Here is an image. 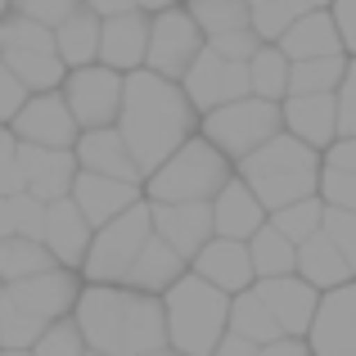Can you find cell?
Listing matches in <instances>:
<instances>
[{
	"label": "cell",
	"mask_w": 356,
	"mask_h": 356,
	"mask_svg": "<svg viewBox=\"0 0 356 356\" xmlns=\"http://www.w3.org/2000/svg\"><path fill=\"white\" fill-rule=\"evenodd\" d=\"M41 334H45V325L36 321V316H27L23 307L0 289V352H32Z\"/></svg>",
	"instance_id": "37"
},
{
	"label": "cell",
	"mask_w": 356,
	"mask_h": 356,
	"mask_svg": "<svg viewBox=\"0 0 356 356\" xmlns=\"http://www.w3.org/2000/svg\"><path fill=\"white\" fill-rule=\"evenodd\" d=\"M90 235L95 230L86 226V217H81L77 208H72V199H59L45 208V252L54 257V266L63 270H81V261H86V248H90Z\"/></svg>",
	"instance_id": "22"
},
{
	"label": "cell",
	"mask_w": 356,
	"mask_h": 356,
	"mask_svg": "<svg viewBox=\"0 0 356 356\" xmlns=\"http://www.w3.org/2000/svg\"><path fill=\"white\" fill-rule=\"evenodd\" d=\"M5 293L14 298L27 316H36L41 325H54V321H68L72 316V307H77V298H81V275L54 266V270H45V275L23 280V284H9Z\"/></svg>",
	"instance_id": "13"
},
{
	"label": "cell",
	"mask_w": 356,
	"mask_h": 356,
	"mask_svg": "<svg viewBox=\"0 0 356 356\" xmlns=\"http://www.w3.org/2000/svg\"><path fill=\"white\" fill-rule=\"evenodd\" d=\"M252 293L261 298V307L270 312V321L280 325L284 339H307L316 321V307H321V293L312 284H302L298 275H284V280H261L252 284Z\"/></svg>",
	"instance_id": "16"
},
{
	"label": "cell",
	"mask_w": 356,
	"mask_h": 356,
	"mask_svg": "<svg viewBox=\"0 0 356 356\" xmlns=\"http://www.w3.org/2000/svg\"><path fill=\"white\" fill-rule=\"evenodd\" d=\"M0 356H32V352H0Z\"/></svg>",
	"instance_id": "57"
},
{
	"label": "cell",
	"mask_w": 356,
	"mask_h": 356,
	"mask_svg": "<svg viewBox=\"0 0 356 356\" xmlns=\"http://www.w3.org/2000/svg\"><path fill=\"white\" fill-rule=\"evenodd\" d=\"M176 86L185 90L190 108L203 118V113H212V108H226V104H235V99H248V72H243V63H226L203 45V54L190 63V72H185Z\"/></svg>",
	"instance_id": "10"
},
{
	"label": "cell",
	"mask_w": 356,
	"mask_h": 356,
	"mask_svg": "<svg viewBox=\"0 0 356 356\" xmlns=\"http://www.w3.org/2000/svg\"><path fill=\"white\" fill-rule=\"evenodd\" d=\"M261 226H266V208L252 199V190L239 181V176H230L226 190L212 199V239L248 243Z\"/></svg>",
	"instance_id": "21"
},
{
	"label": "cell",
	"mask_w": 356,
	"mask_h": 356,
	"mask_svg": "<svg viewBox=\"0 0 356 356\" xmlns=\"http://www.w3.org/2000/svg\"><path fill=\"white\" fill-rule=\"evenodd\" d=\"M257 356H312V352H307L302 339H275L266 348H257Z\"/></svg>",
	"instance_id": "50"
},
{
	"label": "cell",
	"mask_w": 356,
	"mask_h": 356,
	"mask_svg": "<svg viewBox=\"0 0 356 356\" xmlns=\"http://www.w3.org/2000/svg\"><path fill=\"white\" fill-rule=\"evenodd\" d=\"M199 54H203V32L194 27V18H190V9H185V5H176V9H167V14L149 18L145 68L154 72V77L181 81Z\"/></svg>",
	"instance_id": "8"
},
{
	"label": "cell",
	"mask_w": 356,
	"mask_h": 356,
	"mask_svg": "<svg viewBox=\"0 0 356 356\" xmlns=\"http://www.w3.org/2000/svg\"><path fill=\"white\" fill-rule=\"evenodd\" d=\"M298 5H302V9H330L334 0H298Z\"/></svg>",
	"instance_id": "54"
},
{
	"label": "cell",
	"mask_w": 356,
	"mask_h": 356,
	"mask_svg": "<svg viewBox=\"0 0 356 356\" xmlns=\"http://www.w3.org/2000/svg\"><path fill=\"white\" fill-rule=\"evenodd\" d=\"M190 275H199L203 284L221 289L226 298L235 293H248L257 280H252V261H248V248L243 243H230V239H208L199 252L190 257Z\"/></svg>",
	"instance_id": "19"
},
{
	"label": "cell",
	"mask_w": 356,
	"mask_h": 356,
	"mask_svg": "<svg viewBox=\"0 0 356 356\" xmlns=\"http://www.w3.org/2000/svg\"><path fill=\"white\" fill-rule=\"evenodd\" d=\"M14 239V212H9V199H0V243Z\"/></svg>",
	"instance_id": "53"
},
{
	"label": "cell",
	"mask_w": 356,
	"mask_h": 356,
	"mask_svg": "<svg viewBox=\"0 0 356 356\" xmlns=\"http://www.w3.org/2000/svg\"><path fill=\"white\" fill-rule=\"evenodd\" d=\"M9 9H14V14H23L27 23L54 32V27H63L81 9V0H9Z\"/></svg>",
	"instance_id": "38"
},
{
	"label": "cell",
	"mask_w": 356,
	"mask_h": 356,
	"mask_svg": "<svg viewBox=\"0 0 356 356\" xmlns=\"http://www.w3.org/2000/svg\"><path fill=\"white\" fill-rule=\"evenodd\" d=\"M321 221H325V203L321 199H302V203H289V208L270 212L266 226L298 248V243H307L312 235H321Z\"/></svg>",
	"instance_id": "36"
},
{
	"label": "cell",
	"mask_w": 356,
	"mask_h": 356,
	"mask_svg": "<svg viewBox=\"0 0 356 356\" xmlns=\"http://www.w3.org/2000/svg\"><path fill=\"white\" fill-rule=\"evenodd\" d=\"M9 212H14V235L18 239L41 243V235H45V203L41 199H32V194H14V199H9Z\"/></svg>",
	"instance_id": "42"
},
{
	"label": "cell",
	"mask_w": 356,
	"mask_h": 356,
	"mask_svg": "<svg viewBox=\"0 0 356 356\" xmlns=\"http://www.w3.org/2000/svg\"><path fill=\"white\" fill-rule=\"evenodd\" d=\"M154 239H163L176 257H190L212 239V203H149Z\"/></svg>",
	"instance_id": "14"
},
{
	"label": "cell",
	"mask_w": 356,
	"mask_h": 356,
	"mask_svg": "<svg viewBox=\"0 0 356 356\" xmlns=\"http://www.w3.org/2000/svg\"><path fill=\"white\" fill-rule=\"evenodd\" d=\"M280 122H284V136H293L298 145L325 149L339 140V108H334V95H289L280 104Z\"/></svg>",
	"instance_id": "20"
},
{
	"label": "cell",
	"mask_w": 356,
	"mask_h": 356,
	"mask_svg": "<svg viewBox=\"0 0 356 356\" xmlns=\"http://www.w3.org/2000/svg\"><path fill=\"white\" fill-rule=\"evenodd\" d=\"M9 14V0H0V18H5Z\"/></svg>",
	"instance_id": "56"
},
{
	"label": "cell",
	"mask_w": 356,
	"mask_h": 356,
	"mask_svg": "<svg viewBox=\"0 0 356 356\" xmlns=\"http://www.w3.org/2000/svg\"><path fill=\"white\" fill-rule=\"evenodd\" d=\"M230 176H235V163H226L208 140L194 136L140 190H145V203H212Z\"/></svg>",
	"instance_id": "5"
},
{
	"label": "cell",
	"mask_w": 356,
	"mask_h": 356,
	"mask_svg": "<svg viewBox=\"0 0 356 356\" xmlns=\"http://www.w3.org/2000/svg\"><path fill=\"white\" fill-rule=\"evenodd\" d=\"M334 108H339V140H356V59H348V72L334 90Z\"/></svg>",
	"instance_id": "43"
},
{
	"label": "cell",
	"mask_w": 356,
	"mask_h": 356,
	"mask_svg": "<svg viewBox=\"0 0 356 356\" xmlns=\"http://www.w3.org/2000/svg\"><path fill=\"white\" fill-rule=\"evenodd\" d=\"M293 275L302 280V284H312L316 293H330V289H343V284H352V270H348V261H343V257H339V248H334V243L325 239V230H321V235H312L307 243H298Z\"/></svg>",
	"instance_id": "26"
},
{
	"label": "cell",
	"mask_w": 356,
	"mask_h": 356,
	"mask_svg": "<svg viewBox=\"0 0 356 356\" xmlns=\"http://www.w3.org/2000/svg\"><path fill=\"white\" fill-rule=\"evenodd\" d=\"M86 356H99V352H86Z\"/></svg>",
	"instance_id": "58"
},
{
	"label": "cell",
	"mask_w": 356,
	"mask_h": 356,
	"mask_svg": "<svg viewBox=\"0 0 356 356\" xmlns=\"http://www.w3.org/2000/svg\"><path fill=\"white\" fill-rule=\"evenodd\" d=\"M248 261H252V280H284V275H293V261H298V248L289 243L284 235H275L270 226H261L257 235H252L248 243Z\"/></svg>",
	"instance_id": "31"
},
{
	"label": "cell",
	"mask_w": 356,
	"mask_h": 356,
	"mask_svg": "<svg viewBox=\"0 0 356 356\" xmlns=\"http://www.w3.org/2000/svg\"><path fill=\"white\" fill-rule=\"evenodd\" d=\"M5 131L18 140V145H32V149H68V154H72V145H77V136H81L59 90H54V95H32L23 108H18V118L9 122Z\"/></svg>",
	"instance_id": "11"
},
{
	"label": "cell",
	"mask_w": 356,
	"mask_h": 356,
	"mask_svg": "<svg viewBox=\"0 0 356 356\" xmlns=\"http://www.w3.org/2000/svg\"><path fill=\"white\" fill-rule=\"evenodd\" d=\"M131 5H136V9H140L145 18H154V14H167V9L185 5V0H131Z\"/></svg>",
	"instance_id": "52"
},
{
	"label": "cell",
	"mask_w": 356,
	"mask_h": 356,
	"mask_svg": "<svg viewBox=\"0 0 356 356\" xmlns=\"http://www.w3.org/2000/svg\"><path fill=\"white\" fill-rule=\"evenodd\" d=\"M54 54L63 68H90L99 54V18L90 9H77L63 27H54Z\"/></svg>",
	"instance_id": "28"
},
{
	"label": "cell",
	"mask_w": 356,
	"mask_h": 356,
	"mask_svg": "<svg viewBox=\"0 0 356 356\" xmlns=\"http://www.w3.org/2000/svg\"><path fill=\"white\" fill-rule=\"evenodd\" d=\"M302 343L312 356H356V280L321 293L316 321Z\"/></svg>",
	"instance_id": "12"
},
{
	"label": "cell",
	"mask_w": 356,
	"mask_h": 356,
	"mask_svg": "<svg viewBox=\"0 0 356 356\" xmlns=\"http://www.w3.org/2000/svg\"><path fill=\"white\" fill-rule=\"evenodd\" d=\"M63 104H68L77 131H104L118 122V108H122V77L99 63L90 68H72L59 86Z\"/></svg>",
	"instance_id": "9"
},
{
	"label": "cell",
	"mask_w": 356,
	"mask_h": 356,
	"mask_svg": "<svg viewBox=\"0 0 356 356\" xmlns=\"http://www.w3.org/2000/svg\"><path fill=\"white\" fill-rule=\"evenodd\" d=\"M68 199H72V208L86 217V226L99 230V226H108V221H118L122 212L136 208V203L145 199V190H140V185H127V181H108V176L77 172Z\"/></svg>",
	"instance_id": "17"
},
{
	"label": "cell",
	"mask_w": 356,
	"mask_h": 356,
	"mask_svg": "<svg viewBox=\"0 0 356 356\" xmlns=\"http://www.w3.org/2000/svg\"><path fill=\"white\" fill-rule=\"evenodd\" d=\"M343 72H348V54H339V59H312V63H289V95H334Z\"/></svg>",
	"instance_id": "35"
},
{
	"label": "cell",
	"mask_w": 356,
	"mask_h": 356,
	"mask_svg": "<svg viewBox=\"0 0 356 356\" xmlns=\"http://www.w3.org/2000/svg\"><path fill=\"white\" fill-rule=\"evenodd\" d=\"M145 50H149V18L140 9L99 23V54H95L99 68L118 72V77H131V72L145 68Z\"/></svg>",
	"instance_id": "18"
},
{
	"label": "cell",
	"mask_w": 356,
	"mask_h": 356,
	"mask_svg": "<svg viewBox=\"0 0 356 356\" xmlns=\"http://www.w3.org/2000/svg\"><path fill=\"white\" fill-rule=\"evenodd\" d=\"M145 356H181V352H172V348H158V352H145Z\"/></svg>",
	"instance_id": "55"
},
{
	"label": "cell",
	"mask_w": 356,
	"mask_h": 356,
	"mask_svg": "<svg viewBox=\"0 0 356 356\" xmlns=\"http://www.w3.org/2000/svg\"><path fill=\"white\" fill-rule=\"evenodd\" d=\"M226 334H235V339L243 343H252V348H266V343H275V339H284L280 334V325L270 321V312L261 307V298L252 293H235L230 298V325H226Z\"/></svg>",
	"instance_id": "30"
},
{
	"label": "cell",
	"mask_w": 356,
	"mask_h": 356,
	"mask_svg": "<svg viewBox=\"0 0 356 356\" xmlns=\"http://www.w3.org/2000/svg\"><path fill=\"white\" fill-rule=\"evenodd\" d=\"M154 235V221H149V203L140 199L131 212H122L118 221L99 226L90 235L86 261H81V284H122V275L131 270V261L140 257V248Z\"/></svg>",
	"instance_id": "7"
},
{
	"label": "cell",
	"mask_w": 356,
	"mask_h": 356,
	"mask_svg": "<svg viewBox=\"0 0 356 356\" xmlns=\"http://www.w3.org/2000/svg\"><path fill=\"white\" fill-rule=\"evenodd\" d=\"M54 270V257L45 252V243H32V239H5L0 243V284H23L32 275H45Z\"/></svg>",
	"instance_id": "32"
},
{
	"label": "cell",
	"mask_w": 356,
	"mask_h": 356,
	"mask_svg": "<svg viewBox=\"0 0 356 356\" xmlns=\"http://www.w3.org/2000/svg\"><path fill=\"white\" fill-rule=\"evenodd\" d=\"M330 18H334V27H339L343 54L356 59V0H334V5H330Z\"/></svg>",
	"instance_id": "47"
},
{
	"label": "cell",
	"mask_w": 356,
	"mask_h": 356,
	"mask_svg": "<svg viewBox=\"0 0 356 356\" xmlns=\"http://www.w3.org/2000/svg\"><path fill=\"white\" fill-rule=\"evenodd\" d=\"M72 325H77L86 352L99 356H145L167 348L163 298L131 293L122 284H81Z\"/></svg>",
	"instance_id": "2"
},
{
	"label": "cell",
	"mask_w": 356,
	"mask_h": 356,
	"mask_svg": "<svg viewBox=\"0 0 356 356\" xmlns=\"http://www.w3.org/2000/svg\"><path fill=\"white\" fill-rule=\"evenodd\" d=\"M316 199H321L325 208H334V212H356V176L321 167V185H316Z\"/></svg>",
	"instance_id": "41"
},
{
	"label": "cell",
	"mask_w": 356,
	"mask_h": 356,
	"mask_svg": "<svg viewBox=\"0 0 356 356\" xmlns=\"http://www.w3.org/2000/svg\"><path fill=\"white\" fill-rule=\"evenodd\" d=\"M185 270H190V266H185V257H176L163 239L149 235V243L140 248V257L131 261V270L122 275V289H131V293H149V298H163L167 289L185 275Z\"/></svg>",
	"instance_id": "25"
},
{
	"label": "cell",
	"mask_w": 356,
	"mask_h": 356,
	"mask_svg": "<svg viewBox=\"0 0 356 356\" xmlns=\"http://www.w3.org/2000/svg\"><path fill=\"white\" fill-rule=\"evenodd\" d=\"M23 194V176H18V145L14 136H0V199H14Z\"/></svg>",
	"instance_id": "45"
},
{
	"label": "cell",
	"mask_w": 356,
	"mask_h": 356,
	"mask_svg": "<svg viewBox=\"0 0 356 356\" xmlns=\"http://www.w3.org/2000/svg\"><path fill=\"white\" fill-rule=\"evenodd\" d=\"M0 63L23 81L27 95H54L63 86V77H68V68L59 63L54 50H9V54H0Z\"/></svg>",
	"instance_id": "27"
},
{
	"label": "cell",
	"mask_w": 356,
	"mask_h": 356,
	"mask_svg": "<svg viewBox=\"0 0 356 356\" xmlns=\"http://www.w3.org/2000/svg\"><path fill=\"white\" fill-rule=\"evenodd\" d=\"M72 158H77V172H90V176H108V181H127V185H145L131 163L127 145H122L118 127H104V131H81L77 145H72Z\"/></svg>",
	"instance_id": "23"
},
{
	"label": "cell",
	"mask_w": 356,
	"mask_h": 356,
	"mask_svg": "<svg viewBox=\"0 0 356 356\" xmlns=\"http://www.w3.org/2000/svg\"><path fill=\"white\" fill-rule=\"evenodd\" d=\"M226 325H230V298L221 289L203 284L190 270L163 293V330L172 352L212 356V348L226 339Z\"/></svg>",
	"instance_id": "4"
},
{
	"label": "cell",
	"mask_w": 356,
	"mask_h": 356,
	"mask_svg": "<svg viewBox=\"0 0 356 356\" xmlns=\"http://www.w3.org/2000/svg\"><path fill=\"white\" fill-rule=\"evenodd\" d=\"M280 131H284L280 104H266V99H252V95L199 118V140H208L226 163H243L261 145H270Z\"/></svg>",
	"instance_id": "6"
},
{
	"label": "cell",
	"mask_w": 356,
	"mask_h": 356,
	"mask_svg": "<svg viewBox=\"0 0 356 356\" xmlns=\"http://www.w3.org/2000/svg\"><path fill=\"white\" fill-rule=\"evenodd\" d=\"M185 9H190L194 27L203 32V41H212V36H230V32H252L243 0H185Z\"/></svg>",
	"instance_id": "33"
},
{
	"label": "cell",
	"mask_w": 356,
	"mask_h": 356,
	"mask_svg": "<svg viewBox=\"0 0 356 356\" xmlns=\"http://www.w3.org/2000/svg\"><path fill=\"white\" fill-rule=\"evenodd\" d=\"M321 230H325V239L339 248V257L348 261V270H352V280H356V212H334V208H325Z\"/></svg>",
	"instance_id": "39"
},
{
	"label": "cell",
	"mask_w": 356,
	"mask_h": 356,
	"mask_svg": "<svg viewBox=\"0 0 356 356\" xmlns=\"http://www.w3.org/2000/svg\"><path fill=\"white\" fill-rule=\"evenodd\" d=\"M18 176H23V194H32V199H41L45 208H50V203L68 199L72 181H77V158H72L68 149L18 145Z\"/></svg>",
	"instance_id": "15"
},
{
	"label": "cell",
	"mask_w": 356,
	"mask_h": 356,
	"mask_svg": "<svg viewBox=\"0 0 356 356\" xmlns=\"http://www.w3.org/2000/svg\"><path fill=\"white\" fill-rule=\"evenodd\" d=\"M113 127L127 145L131 163H136L140 181H149L185 140L199 136V113L190 108V99L176 81L140 68L131 77H122V108Z\"/></svg>",
	"instance_id": "1"
},
{
	"label": "cell",
	"mask_w": 356,
	"mask_h": 356,
	"mask_svg": "<svg viewBox=\"0 0 356 356\" xmlns=\"http://www.w3.org/2000/svg\"><path fill=\"white\" fill-rule=\"evenodd\" d=\"M32 356H86V343H81V334H77V325H72V316H68V321L45 325V334L36 339Z\"/></svg>",
	"instance_id": "40"
},
{
	"label": "cell",
	"mask_w": 356,
	"mask_h": 356,
	"mask_svg": "<svg viewBox=\"0 0 356 356\" xmlns=\"http://www.w3.org/2000/svg\"><path fill=\"white\" fill-rule=\"evenodd\" d=\"M0 289H5V284H0Z\"/></svg>",
	"instance_id": "60"
},
{
	"label": "cell",
	"mask_w": 356,
	"mask_h": 356,
	"mask_svg": "<svg viewBox=\"0 0 356 356\" xmlns=\"http://www.w3.org/2000/svg\"><path fill=\"white\" fill-rule=\"evenodd\" d=\"M203 45H208L217 59H226V63H248L261 41L252 32H230V36H212V41H203Z\"/></svg>",
	"instance_id": "44"
},
{
	"label": "cell",
	"mask_w": 356,
	"mask_h": 356,
	"mask_svg": "<svg viewBox=\"0 0 356 356\" xmlns=\"http://www.w3.org/2000/svg\"><path fill=\"white\" fill-rule=\"evenodd\" d=\"M243 72H248V95L252 99L284 104V95H289V59L275 50V45H257V54L243 63Z\"/></svg>",
	"instance_id": "29"
},
{
	"label": "cell",
	"mask_w": 356,
	"mask_h": 356,
	"mask_svg": "<svg viewBox=\"0 0 356 356\" xmlns=\"http://www.w3.org/2000/svg\"><path fill=\"white\" fill-rule=\"evenodd\" d=\"M212 356H257V348H252V343H243V339H235V334H226V339L212 348Z\"/></svg>",
	"instance_id": "51"
},
{
	"label": "cell",
	"mask_w": 356,
	"mask_h": 356,
	"mask_svg": "<svg viewBox=\"0 0 356 356\" xmlns=\"http://www.w3.org/2000/svg\"><path fill=\"white\" fill-rule=\"evenodd\" d=\"M243 9H248V27L261 45H275L280 36L307 14L298 0H243Z\"/></svg>",
	"instance_id": "34"
},
{
	"label": "cell",
	"mask_w": 356,
	"mask_h": 356,
	"mask_svg": "<svg viewBox=\"0 0 356 356\" xmlns=\"http://www.w3.org/2000/svg\"><path fill=\"white\" fill-rule=\"evenodd\" d=\"M275 50L284 54L289 63H312V59H339L343 41H339V27H334L330 9H307V14L275 41Z\"/></svg>",
	"instance_id": "24"
},
{
	"label": "cell",
	"mask_w": 356,
	"mask_h": 356,
	"mask_svg": "<svg viewBox=\"0 0 356 356\" xmlns=\"http://www.w3.org/2000/svg\"><path fill=\"white\" fill-rule=\"evenodd\" d=\"M321 167H330V172H348V176H356V140H334V145L321 154Z\"/></svg>",
	"instance_id": "48"
},
{
	"label": "cell",
	"mask_w": 356,
	"mask_h": 356,
	"mask_svg": "<svg viewBox=\"0 0 356 356\" xmlns=\"http://www.w3.org/2000/svg\"><path fill=\"white\" fill-rule=\"evenodd\" d=\"M0 136H5V127H0Z\"/></svg>",
	"instance_id": "59"
},
{
	"label": "cell",
	"mask_w": 356,
	"mask_h": 356,
	"mask_svg": "<svg viewBox=\"0 0 356 356\" xmlns=\"http://www.w3.org/2000/svg\"><path fill=\"white\" fill-rule=\"evenodd\" d=\"M27 99H32V95L23 90V81H18L14 72L0 63V127H9V122L18 118V108H23Z\"/></svg>",
	"instance_id": "46"
},
{
	"label": "cell",
	"mask_w": 356,
	"mask_h": 356,
	"mask_svg": "<svg viewBox=\"0 0 356 356\" xmlns=\"http://www.w3.org/2000/svg\"><path fill=\"white\" fill-rule=\"evenodd\" d=\"M81 9H90L99 23H108V18H122V14H136V5H131V0H81Z\"/></svg>",
	"instance_id": "49"
},
{
	"label": "cell",
	"mask_w": 356,
	"mask_h": 356,
	"mask_svg": "<svg viewBox=\"0 0 356 356\" xmlns=\"http://www.w3.org/2000/svg\"><path fill=\"white\" fill-rule=\"evenodd\" d=\"M235 176L252 190V199L270 212L289 208V203L316 199V185H321V154L307 145H298L293 136L280 131L270 145H261L257 154H248L243 163H235Z\"/></svg>",
	"instance_id": "3"
}]
</instances>
